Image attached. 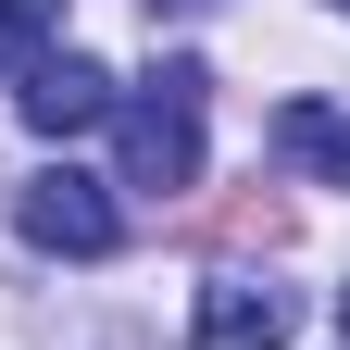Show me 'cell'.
<instances>
[{
  "label": "cell",
  "mask_w": 350,
  "mask_h": 350,
  "mask_svg": "<svg viewBox=\"0 0 350 350\" xmlns=\"http://www.w3.org/2000/svg\"><path fill=\"white\" fill-rule=\"evenodd\" d=\"M200 113H213V75L200 63H163L138 100H113V138H125V188H200Z\"/></svg>",
  "instance_id": "obj_1"
},
{
  "label": "cell",
  "mask_w": 350,
  "mask_h": 350,
  "mask_svg": "<svg viewBox=\"0 0 350 350\" xmlns=\"http://www.w3.org/2000/svg\"><path fill=\"white\" fill-rule=\"evenodd\" d=\"M13 238L51 250V262H113V250H125V213H113L100 175L51 163V175H25V188H13Z\"/></svg>",
  "instance_id": "obj_2"
},
{
  "label": "cell",
  "mask_w": 350,
  "mask_h": 350,
  "mask_svg": "<svg viewBox=\"0 0 350 350\" xmlns=\"http://www.w3.org/2000/svg\"><path fill=\"white\" fill-rule=\"evenodd\" d=\"M13 113L38 125V138H88V125H113V75L88 63V51H51V63L13 75Z\"/></svg>",
  "instance_id": "obj_3"
},
{
  "label": "cell",
  "mask_w": 350,
  "mask_h": 350,
  "mask_svg": "<svg viewBox=\"0 0 350 350\" xmlns=\"http://www.w3.org/2000/svg\"><path fill=\"white\" fill-rule=\"evenodd\" d=\"M288 325H300V300L275 275H213L200 288V350H288Z\"/></svg>",
  "instance_id": "obj_4"
},
{
  "label": "cell",
  "mask_w": 350,
  "mask_h": 350,
  "mask_svg": "<svg viewBox=\"0 0 350 350\" xmlns=\"http://www.w3.org/2000/svg\"><path fill=\"white\" fill-rule=\"evenodd\" d=\"M275 150H288L300 175H325V188H350V113H338V100H288V113H275Z\"/></svg>",
  "instance_id": "obj_5"
},
{
  "label": "cell",
  "mask_w": 350,
  "mask_h": 350,
  "mask_svg": "<svg viewBox=\"0 0 350 350\" xmlns=\"http://www.w3.org/2000/svg\"><path fill=\"white\" fill-rule=\"evenodd\" d=\"M51 51H63V0H0V75H25Z\"/></svg>",
  "instance_id": "obj_6"
},
{
  "label": "cell",
  "mask_w": 350,
  "mask_h": 350,
  "mask_svg": "<svg viewBox=\"0 0 350 350\" xmlns=\"http://www.w3.org/2000/svg\"><path fill=\"white\" fill-rule=\"evenodd\" d=\"M338 338H350V288H338Z\"/></svg>",
  "instance_id": "obj_7"
},
{
  "label": "cell",
  "mask_w": 350,
  "mask_h": 350,
  "mask_svg": "<svg viewBox=\"0 0 350 350\" xmlns=\"http://www.w3.org/2000/svg\"><path fill=\"white\" fill-rule=\"evenodd\" d=\"M338 13H350V0H338Z\"/></svg>",
  "instance_id": "obj_8"
}]
</instances>
